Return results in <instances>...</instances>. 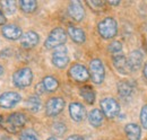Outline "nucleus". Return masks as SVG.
Here are the masks:
<instances>
[{"label": "nucleus", "mask_w": 147, "mask_h": 140, "mask_svg": "<svg viewBox=\"0 0 147 140\" xmlns=\"http://www.w3.org/2000/svg\"><path fill=\"white\" fill-rule=\"evenodd\" d=\"M98 34L105 40L113 38L118 33V24L117 20L112 17H107L101 20L97 25Z\"/></svg>", "instance_id": "1"}, {"label": "nucleus", "mask_w": 147, "mask_h": 140, "mask_svg": "<svg viewBox=\"0 0 147 140\" xmlns=\"http://www.w3.org/2000/svg\"><path fill=\"white\" fill-rule=\"evenodd\" d=\"M26 124V116L23 113H13L10 115L7 116V119L5 120V129L10 132V133H17L19 132L23 127Z\"/></svg>", "instance_id": "2"}, {"label": "nucleus", "mask_w": 147, "mask_h": 140, "mask_svg": "<svg viewBox=\"0 0 147 140\" xmlns=\"http://www.w3.org/2000/svg\"><path fill=\"white\" fill-rule=\"evenodd\" d=\"M67 41V33L62 27H55L53 28L48 36L44 45L47 49H57L61 45H63Z\"/></svg>", "instance_id": "3"}, {"label": "nucleus", "mask_w": 147, "mask_h": 140, "mask_svg": "<svg viewBox=\"0 0 147 140\" xmlns=\"http://www.w3.org/2000/svg\"><path fill=\"white\" fill-rule=\"evenodd\" d=\"M32 80H33V72L27 67L18 69L13 75L14 85L18 88L28 87L32 84Z\"/></svg>", "instance_id": "4"}, {"label": "nucleus", "mask_w": 147, "mask_h": 140, "mask_svg": "<svg viewBox=\"0 0 147 140\" xmlns=\"http://www.w3.org/2000/svg\"><path fill=\"white\" fill-rule=\"evenodd\" d=\"M90 77L94 84H102L105 78V69L100 59H94L90 63Z\"/></svg>", "instance_id": "5"}, {"label": "nucleus", "mask_w": 147, "mask_h": 140, "mask_svg": "<svg viewBox=\"0 0 147 140\" xmlns=\"http://www.w3.org/2000/svg\"><path fill=\"white\" fill-rule=\"evenodd\" d=\"M101 111L103 113V115H105L109 119L117 118L120 113V105L119 103L111 97L103 98L101 101Z\"/></svg>", "instance_id": "6"}, {"label": "nucleus", "mask_w": 147, "mask_h": 140, "mask_svg": "<svg viewBox=\"0 0 147 140\" xmlns=\"http://www.w3.org/2000/svg\"><path fill=\"white\" fill-rule=\"evenodd\" d=\"M52 63L57 68L63 69L69 63V57H68V50L65 45H61L57 48L55 52L52 53Z\"/></svg>", "instance_id": "7"}, {"label": "nucleus", "mask_w": 147, "mask_h": 140, "mask_svg": "<svg viewBox=\"0 0 147 140\" xmlns=\"http://www.w3.org/2000/svg\"><path fill=\"white\" fill-rule=\"evenodd\" d=\"M68 72H69L70 78L77 83L87 81L90 78V71L86 69V67H84L83 65H79V63L73 65Z\"/></svg>", "instance_id": "8"}, {"label": "nucleus", "mask_w": 147, "mask_h": 140, "mask_svg": "<svg viewBox=\"0 0 147 140\" xmlns=\"http://www.w3.org/2000/svg\"><path fill=\"white\" fill-rule=\"evenodd\" d=\"M65 107V101L61 97H52L45 105V113L48 116H55L62 112Z\"/></svg>", "instance_id": "9"}, {"label": "nucleus", "mask_w": 147, "mask_h": 140, "mask_svg": "<svg viewBox=\"0 0 147 140\" xmlns=\"http://www.w3.org/2000/svg\"><path fill=\"white\" fill-rule=\"evenodd\" d=\"M22 96L16 92H6L0 96V107L2 108H13L18 104Z\"/></svg>", "instance_id": "10"}, {"label": "nucleus", "mask_w": 147, "mask_h": 140, "mask_svg": "<svg viewBox=\"0 0 147 140\" xmlns=\"http://www.w3.org/2000/svg\"><path fill=\"white\" fill-rule=\"evenodd\" d=\"M68 14L75 22H80L85 16V10L80 1L73 0L68 6Z\"/></svg>", "instance_id": "11"}, {"label": "nucleus", "mask_w": 147, "mask_h": 140, "mask_svg": "<svg viewBox=\"0 0 147 140\" xmlns=\"http://www.w3.org/2000/svg\"><path fill=\"white\" fill-rule=\"evenodd\" d=\"M143 58H144L143 53L138 50H135L130 53L127 59L129 71H138L140 69L143 65Z\"/></svg>", "instance_id": "12"}, {"label": "nucleus", "mask_w": 147, "mask_h": 140, "mask_svg": "<svg viewBox=\"0 0 147 140\" xmlns=\"http://www.w3.org/2000/svg\"><path fill=\"white\" fill-rule=\"evenodd\" d=\"M69 114L75 122H80L86 116V110L83 104L78 102H74L69 105Z\"/></svg>", "instance_id": "13"}, {"label": "nucleus", "mask_w": 147, "mask_h": 140, "mask_svg": "<svg viewBox=\"0 0 147 140\" xmlns=\"http://www.w3.org/2000/svg\"><path fill=\"white\" fill-rule=\"evenodd\" d=\"M2 35L7 38V40H11V41H16L18 38H22L23 32L16 25H5L1 30Z\"/></svg>", "instance_id": "14"}, {"label": "nucleus", "mask_w": 147, "mask_h": 140, "mask_svg": "<svg viewBox=\"0 0 147 140\" xmlns=\"http://www.w3.org/2000/svg\"><path fill=\"white\" fill-rule=\"evenodd\" d=\"M38 41H40V37H38L37 33L33 32V31H30L22 36L20 45L24 49H31V48H34L35 45L38 44Z\"/></svg>", "instance_id": "15"}, {"label": "nucleus", "mask_w": 147, "mask_h": 140, "mask_svg": "<svg viewBox=\"0 0 147 140\" xmlns=\"http://www.w3.org/2000/svg\"><path fill=\"white\" fill-rule=\"evenodd\" d=\"M68 35L70 36V38L73 40L74 42L78 43V44H82L85 42L86 40V35H85V32L77 27V26H74V25H69L68 26Z\"/></svg>", "instance_id": "16"}, {"label": "nucleus", "mask_w": 147, "mask_h": 140, "mask_svg": "<svg viewBox=\"0 0 147 140\" xmlns=\"http://www.w3.org/2000/svg\"><path fill=\"white\" fill-rule=\"evenodd\" d=\"M113 66L114 68L118 70L122 75L129 73L128 63H127V58L122 54H117L113 57Z\"/></svg>", "instance_id": "17"}, {"label": "nucleus", "mask_w": 147, "mask_h": 140, "mask_svg": "<svg viewBox=\"0 0 147 140\" xmlns=\"http://www.w3.org/2000/svg\"><path fill=\"white\" fill-rule=\"evenodd\" d=\"M125 132L129 140H139L142 135V129L136 123H129L125 127Z\"/></svg>", "instance_id": "18"}, {"label": "nucleus", "mask_w": 147, "mask_h": 140, "mask_svg": "<svg viewBox=\"0 0 147 140\" xmlns=\"http://www.w3.org/2000/svg\"><path fill=\"white\" fill-rule=\"evenodd\" d=\"M103 119H104V115H103L102 111L98 108H94L88 114V122L94 128L101 127V124L103 123Z\"/></svg>", "instance_id": "19"}, {"label": "nucleus", "mask_w": 147, "mask_h": 140, "mask_svg": "<svg viewBox=\"0 0 147 140\" xmlns=\"http://www.w3.org/2000/svg\"><path fill=\"white\" fill-rule=\"evenodd\" d=\"M134 92V85L130 80H121L118 83V93L121 97H129Z\"/></svg>", "instance_id": "20"}, {"label": "nucleus", "mask_w": 147, "mask_h": 140, "mask_svg": "<svg viewBox=\"0 0 147 140\" xmlns=\"http://www.w3.org/2000/svg\"><path fill=\"white\" fill-rule=\"evenodd\" d=\"M42 84L44 86L45 92H55L57 88L59 87V81L58 79L52 77V76H47L44 77V79L42 80Z\"/></svg>", "instance_id": "21"}, {"label": "nucleus", "mask_w": 147, "mask_h": 140, "mask_svg": "<svg viewBox=\"0 0 147 140\" xmlns=\"http://www.w3.org/2000/svg\"><path fill=\"white\" fill-rule=\"evenodd\" d=\"M80 95L87 104H93L95 102V92L91 86H84L80 88Z\"/></svg>", "instance_id": "22"}, {"label": "nucleus", "mask_w": 147, "mask_h": 140, "mask_svg": "<svg viewBox=\"0 0 147 140\" xmlns=\"http://www.w3.org/2000/svg\"><path fill=\"white\" fill-rule=\"evenodd\" d=\"M26 108L33 113L37 112L40 108H41V100L40 97L36 95H33V96H30L28 100L26 101Z\"/></svg>", "instance_id": "23"}, {"label": "nucleus", "mask_w": 147, "mask_h": 140, "mask_svg": "<svg viewBox=\"0 0 147 140\" xmlns=\"http://www.w3.org/2000/svg\"><path fill=\"white\" fill-rule=\"evenodd\" d=\"M19 6L24 13H33L36 9L37 2L35 0H20Z\"/></svg>", "instance_id": "24"}, {"label": "nucleus", "mask_w": 147, "mask_h": 140, "mask_svg": "<svg viewBox=\"0 0 147 140\" xmlns=\"http://www.w3.org/2000/svg\"><path fill=\"white\" fill-rule=\"evenodd\" d=\"M1 9L8 14V15H13L16 11V2L14 0H3L0 2Z\"/></svg>", "instance_id": "25"}, {"label": "nucleus", "mask_w": 147, "mask_h": 140, "mask_svg": "<svg viewBox=\"0 0 147 140\" xmlns=\"http://www.w3.org/2000/svg\"><path fill=\"white\" fill-rule=\"evenodd\" d=\"M87 5L92 8L93 10H103L105 7V2L102 0H88Z\"/></svg>", "instance_id": "26"}, {"label": "nucleus", "mask_w": 147, "mask_h": 140, "mask_svg": "<svg viewBox=\"0 0 147 140\" xmlns=\"http://www.w3.org/2000/svg\"><path fill=\"white\" fill-rule=\"evenodd\" d=\"M109 51H110L112 54H114V55L119 54V53L122 51V44H121L120 42H118V41L112 42L110 45H109Z\"/></svg>", "instance_id": "27"}, {"label": "nucleus", "mask_w": 147, "mask_h": 140, "mask_svg": "<svg viewBox=\"0 0 147 140\" xmlns=\"http://www.w3.org/2000/svg\"><path fill=\"white\" fill-rule=\"evenodd\" d=\"M52 131H53V133L55 136H62L65 133V131H66V127H65L63 123L61 122L55 123L52 125Z\"/></svg>", "instance_id": "28"}, {"label": "nucleus", "mask_w": 147, "mask_h": 140, "mask_svg": "<svg viewBox=\"0 0 147 140\" xmlns=\"http://www.w3.org/2000/svg\"><path fill=\"white\" fill-rule=\"evenodd\" d=\"M19 140H40L36 137L35 133H33L32 131H24L20 133Z\"/></svg>", "instance_id": "29"}, {"label": "nucleus", "mask_w": 147, "mask_h": 140, "mask_svg": "<svg viewBox=\"0 0 147 140\" xmlns=\"http://www.w3.org/2000/svg\"><path fill=\"white\" fill-rule=\"evenodd\" d=\"M140 123L144 129H147V105H144L140 111Z\"/></svg>", "instance_id": "30"}, {"label": "nucleus", "mask_w": 147, "mask_h": 140, "mask_svg": "<svg viewBox=\"0 0 147 140\" xmlns=\"http://www.w3.org/2000/svg\"><path fill=\"white\" fill-rule=\"evenodd\" d=\"M35 90H36L37 94H43V93L45 92V89H44V86H43L42 81H41L40 84H37V85H36V87H35Z\"/></svg>", "instance_id": "31"}, {"label": "nucleus", "mask_w": 147, "mask_h": 140, "mask_svg": "<svg viewBox=\"0 0 147 140\" xmlns=\"http://www.w3.org/2000/svg\"><path fill=\"white\" fill-rule=\"evenodd\" d=\"M66 140H85L83 137H80V136H78V135H73V136H70V137H68Z\"/></svg>", "instance_id": "32"}, {"label": "nucleus", "mask_w": 147, "mask_h": 140, "mask_svg": "<svg viewBox=\"0 0 147 140\" xmlns=\"http://www.w3.org/2000/svg\"><path fill=\"white\" fill-rule=\"evenodd\" d=\"M5 23H6V18H5V15H3L2 10L0 9V26H2Z\"/></svg>", "instance_id": "33"}, {"label": "nucleus", "mask_w": 147, "mask_h": 140, "mask_svg": "<svg viewBox=\"0 0 147 140\" xmlns=\"http://www.w3.org/2000/svg\"><path fill=\"white\" fill-rule=\"evenodd\" d=\"M143 73H144V77L147 79V62L145 63V66H144V70H143Z\"/></svg>", "instance_id": "34"}, {"label": "nucleus", "mask_w": 147, "mask_h": 140, "mask_svg": "<svg viewBox=\"0 0 147 140\" xmlns=\"http://www.w3.org/2000/svg\"><path fill=\"white\" fill-rule=\"evenodd\" d=\"M109 3L112 5V6H117V5H119V3H120V1H119V0H117V1H112V0H110V1H109Z\"/></svg>", "instance_id": "35"}, {"label": "nucleus", "mask_w": 147, "mask_h": 140, "mask_svg": "<svg viewBox=\"0 0 147 140\" xmlns=\"http://www.w3.org/2000/svg\"><path fill=\"white\" fill-rule=\"evenodd\" d=\"M3 73V68H2V66H0V76Z\"/></svg>", "instance_id": "36"}, {"label": "nucleus", "mask_w": 147, "mask_h": 140, "mask_svg": "<svg viewBox=\"0 0 147 140\" xmlns=\"http://www.w3.org/2000/svg\"><path fill=\"white\" fill-rule=\"evenodd\" d=\"M48 140H58L57 138H55V137H51V138H49Z\"/></svg>", "instance_id": "37"}, {"label": "nucleus", "mask_w": 147, "mask_h": 140, "mask_svg": "<svg viewBox=\"0 0 147 140\" xmlns=\"http://www.w3.org/2000/svg\"><path fill=\"white\" fill-rule=\"evenodd\" d=\"M1 122H2V116L0 115V124H1Z\"/></svg>", "instance_id": "38"}]
</instances>
